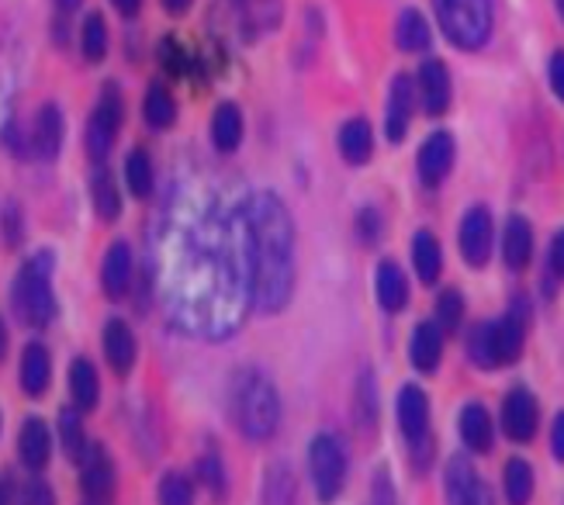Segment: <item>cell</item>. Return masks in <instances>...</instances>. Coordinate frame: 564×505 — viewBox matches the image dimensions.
<instances>
[{"label":"cell","mask_w":564,"mask_h":505,"mask_svg":"<svg viewBox=\"0 0 564 505\" xmlns=\"http://www.w3.org/2000/svg\"><path fill=\"white\" fill-rule=\"evenodd\" d=\"M153 274L166 319L181 332L208 343L236 336L253 308L247 198L181 190L160 219Z\"/></svg>","instance_id":"cell-1"},{"label":"cell","mask_w":564,"mask_h":505,"mask_svg":"<svg viewBox=\"0 0 564 505\" xmlns=\"http://www.w3.org/2000/svg\"><path fill=\"white\" fill-rule=\"evenodd\" d=\"M247 235H250V284L253 308L278 316L294 295V219L274 190H257L247 198Z\"/></svg>","instance_id":"cell-2"},{"label":"cell","mask_w":564,"mask_h":505,"mask_svg":"<svg viewBox=\"0 0 564 505\" xmlns=\"http://www.w3.org/2000/svg\"><path fill=\"white\" fill-rule=\"evenodd\" d=\"M232 422L247 440L263 443L281 426V395L278 384L263 371H239L229 392Z\"/></svg>","instance_id":"cell-3"},{"label":"cell","mask_w":564,"mask_h":505,"mask_svg":"<svg viewBox=\"0 0 564 505\" xmlns=\"http://www.w3.org/2000/svg\"><path fill=\"white\" fill-rule=\"evenodd\" d=\"M53 271L56 256L53 253H35L18 267L11 284V305L24 326H48L56 319V292H53Z\"/></svg>","instance_id":"cell-4"},{"label":"cell","mask_w":564,"mask_h":505,"mask_svg":"<svg viewBox=\"0 0 564 505\" xmlns=\"http://www.w3.org/2000/svg\"><path fill=\"white\" fill-rule=\"evenodd\" d=\"M433 11L447 42L464 53H478L492 39V25H496L492 0H433Z\"/></svg>","instance_id":"cell-5"},{"label":"cell","mask_w":564,"mask_h":505,"mask_svg":"<svg viewBox=\"0 0 564 505\" xmlns=\"http://www.w3.org/2000/svg\"><path fill=\"white\" fill-rule=\"evenodd\" d=\"M395 413H399L402 437L412 447V461L423 471L433 461V437H430V398L420 384H405V388L399 392Z\"/></svg>","instance_id":"cell-6"},{"label":"cell","mask_w":564,"mask_h":505,"mask_svg":"<svg viewBox=\"0 0 564 505\" xmlns=\"http://www.w3.org/2000/svg\"><path fill=\"white\" fill-rule=\"evenodd\" d=\"M347 450L333 437V432H318L308 443V474L318 502H333L343 485H347Z\"/></svg>","instance_id":"cell-7"},{"label":"cell","mask_w":564,"mask_h":505,"mask_svg":"<svg viewBox=\"0 0 564 505\" xmlns=\"http://www.w3.org/2000/svg\"><path fill=\"white\" fill-rule=\"evenodd\" d=\"M121 122H126V101H121V90L115 84H108L97 98V108L90 111V122H87V156L94 163H105L118 142Z\"/></svg>","instance_id":"cell-8"},{"label":"cell","mask_w":564,"mask_h":505,"mask_svg":"<svg viewBox=\"0 0 564 505\" xmlns=\"http://www.w3.org/2000/svg\"><path fill=\"white\" fill-rule=\"evenodd\" d=\"M492 239H496V226H492V215L488 208L475 205L468 208L460 222V256L468 260V267H485L488 256H492Z\"/></svg>","instance_id":"cell-9"},{"label":"cell","mask_w":564,"mask_h":505,"mask_svg":"<svg viewBox=\"0 0 564 505\" xmlns=\"http://www.w3.org/2000/svg\"><path fill=\"white\" fill-rule=\"evenodd\" d=\"M80 488L87 502L108 505L115 498V461L101 443H90L80 461Z\"/></svg>","instance_id":"cell-10"},{"label":"cell","mask_w":564,"mask_h":505,"mask_svg":"<svg viewBox=\"0 0 564 505\" xmlns=\"http://www.w3.org/2000/svg\"><path fill=\"white\" fill-rule=\"evenodd\" d=\"M444 488H447L451 505H496L492 488L485 485L481 474L475 471V464L468 461V457H454V461L447 464Z\"/></svg>","instance_id":"cell-11"},{"label":"cell","mask_w":564,"mask_h":505,"mask_svg":"<svg viewBox=\"0 0 564 505\" xmlns=\"http://www.w3.org/2000/svg\"><path fill=\"white\" fill-rule=\"evenodd\" d=\"M536 422H541V408L527 388H512L502 402V429L509 440L530 443L536 437Z\"/></svg>","instance_id":"cell-12"},{"label":"cell","mask_w":564,"mask_h":505,"mask_svg":"<svg viewBox=\"0 0 564 505\" xmlns=\"http://www.w3.org/2000/svg\"><path fill=\"white\" fill-rule=\"evenodd\" d=\"M454 160H457L454 135H451V132H433V135L423 142V146H420V160H415L423 184H426V187L444 184L447 174L454 171Z\"/></svg>","instance_id":"cell-13"},{"label":"cell","mask_w":564,"mask_h":505,"mask_svg":"<svg viewBox=\"0 0 564 505\" xmlns=\"http://www.w3.org/2000/svg\"><path fill=\"white\" fill-rule=\"evenodd\" d=\"M101 350H105L108 367L118 377H126L135 367V356H139V343H135L132 326L126 319H108L101 329Z\"/></svg>","instance_id":"cell-14"},{"label":"cell","mask_w":564,"mask_h":505,"mask_svg":"<svg viewBox=\"0 0 564 505\" xmlns=\"http://www.w3.org/2000/svg\"><path fill=\"white\" fill-rule=\"evenodd\" d=\"M415 98H420V90H415V80L399 74L391 80V90H388V111H384V132L391 142H402L405 132H409V122H412V111H415Z\"/></svg>","instance_id":"cell-15"},{"label":"cell","mask_w":564,"mask_h":505,"mask_svg":"<svg viewBox=\"0 0 564 505\" xmlns=\"http://www.w3.org/2000/svg\"><path fill=\"white\" fill-rule=\"evenodd\" d=\"M415 90H420V101L426 108V114L440 118L447 114L451 108V98H454V87H451V69L447 63L440 59H426L420 66V80H415Z\"/></svg>","instance_id":"cell-16"},{"label":"cell","mask_w":564,"mask_h":505,"mask_svg":"<svg viewBox=\"0 0 564 505\" xmlns=\"http://www.w3.org/2000/svg\"><path fill=\"white\" fill-rule=\"evenodd\" d=\"M132 274H135V256H132V246L129 243H111L105 250V260H101V292L118 301L129 295L132 287Z\"/></svg>","instance_id":"cell-17"},{"label":"cell","mask_w":564,"mask_h":505,"mask_svg":"<svg viewBox=\"0 0 564 505\" xmlns=\"http://www.w3.org/2000/svg\"><path fill=\"white\" fill-rule=\"evenodd\" d=\"M18 384L29 398H42L53 384V356L42 343H29L18 360Z\"/></svg>","instance_id":"cell-18"},{"label":"cell","mask_w":564,"mask_h":505,"mask_svg":"<svg viewBox=\"0 0 564 505\" xmlns=\"http://www.w3.org/2000/svg\"><path fill=\"white\" fill-rule=\"evenodd\" d=\"M18 457L21 464L29 471H45L48 461H53V432H48V426L42 419H24L21 432H18Z\"/></svg>","instance_id":"cell-19"},{"label":"cell","mask_w":564,"mask_h":505,"mask_svg":"<svg viewBox=\"0 0 564 505\" xmlns=\"http://www.w3.org/2000/svg\"><path fill=\"white\" fill-rule=\"evenodd\" d=\"M63 135H66V125H63L59 105H42L32 122V153L45 163L56 160L63 150Z\"/></svg>","instance_id":"cell-20"},{"label":"cell","mask_w":564,"mask_h":505,"mask_svg":"<svg viewBox=\"0 0 564 505\" xmlns=\"http://www.w3.org/2000/svg\"><path fill=\"white\" fill-rule=\"evenodd\" d=\"M412 367L420 374H433L440 367V360H444V329L436 322H420L412 332Z\"/></svg>","instance_id":"cell-21"},{"label":"cell","mask_w":564,"mask_h":505,"mask_svg":"<svg viewBox=\"0 0 564 505\" xmlns=\"http://www.w3.org/2000/svg\"><path fill=\"white\" fill-rule=\"evenodd\" d=\"M460 440L471 453H488L496 443V426H492V416H488V408L471 402L464 405L460 413Z\"/></svg>","instance_id":"cell-22"},{"label":"cell","mask_w":564,"mask_h":505,"mask_svg":"<svg viewBox=\"0 0 564 505\" xmlns=\"http://www.w3.org/2000/svg\"><path fill=\"white\" fill-rule=\"evenodd\" d=\"M502 256L509 263V271H527L533 260V229L523 215H512L502 232Z\"/></svg>","instance_id":"cell-23"},{"label":"cell","mask_w":564,"mask_h":505,"mask_svg":"<svg viewBox=\"0 0 564 505\" xmlns=\"http://www.w3.org/2000/svg\"><path fill=\"white\" fill-rule=\"evenodd\" d=\"M339 156L350 166H364L375 156V132H371V122H367V118H350V122H343Z\"/></svg>","instance_id":"cell-24"},{"label":"cell","mask_w":564,"mask_h":505,"mask_svg":"<svg viewBox=\"0 0 564 505\" xmlns=\"http://www.w3.org/2000/svg\"><path fill=\"white\" fill-rule=\"evenodd\" d=\"M242 132H247V125H242V111L232 101H223L212 111V146L218 153H226V156L236 153L242 142Z\"/></svg>","instance_id":"cell-25"},{"label":"cell","mask_w":564,"mask_h":505,"mask_svg":"<svg viewBox=\"0 0 564 505\" xmlns=\"http://www.w3.org/2000/svg\"><path fill=\"white\" fill-rule=\"evenodd\" d=\"M69 398L73 408H80V413L97 408V398H101V377H97V367L87 356H77L69 364Z\"/></svg>","instance_id":"cell-26"},{"label":"cell","mask_w":564,"mask_h":505,"mask_svg":"<svg viewBox=\"0 0 564 505\" xmlns=\"http://www.w3.org/2000/svg\"><path fill=\"white\" fill-rule=\"evenodd\" d=\"M375 295H378L384 311H402L409 305V281H405L399 263H391V260L381 263L378 274H375Z\"/></svg>","instance_id":"cell-27"},{"label":"cell","mask_w":564,"mask_h":505,"mask_svg":"<svg viewBox=\"0 0 564 505\" xmlns=\"http://www.w3.org/2000/svg\"><path fill=\"white\" fill-rule=\"evenodd\" d=\"M412 263H415V274H420V281L430 287L440 281V274H444V250H440V239L433 232H415L412 239Z\"/></svg>","instance_id":"cell-28"},{"label":"cell","mask_w":564,"mask_h":505,"mask_svg":"<svg viewBox=\"0 0 564 505\" xmlns=\"http://www.w3.org/2000/svg\"><path fill=\"white\" fill-rule=\"evenodd\" d=\"M433 42V32H430V21L415 11V8H405L399 18H395V45L402 53H426Z\"/></svg>","instance_id":"cell-29"},{"label":"cell","mask_w":564,"mask_h":505,"mask_svg":"<svg viewBox=\"0 0 564 505\" xmlns=\"http://www.w3.org/2000/svg\"><path fill=\"white\" fill-rule=\"evenodd\" d=\"M142 118H145V125H150L153 132L174 129V122H177V101H174V94H170V87L153 84L150 90H145Z\"/></svg>","instance_id":"cell-30"},{"label":"cell","mask_w":564,"mask_h":505,"mask_svg":"<svg viewBox=\"0 0 564 505\" xmlns=\"http://www.w3.org/2000/svg\"><path fill=\"white\" fill-rule=\"evenodd\" d=\"M523 343H527V322L523 316H509L496 322V360L502 364H517L523 356Z\"/></svg>","instance_id":"cell-31"},{"label":"cell","mask_w":564,"mask_h":505,"mask_svg":"<svg viewBox=\"0 0 564 505\" xmlns=\"http://www.w3.org/2000/svg\"><path fill=\"white\" fill-rule=\"evenodd\" d=\"M126 187L139 201L153 198V190H156V166H153V156L145 153L142 146H135L126 156Z\"/></svg>","instance_id":"cell-32"},{"label":"cell","mask_w":564,"mask_h":505,"mask_svg":"<svg viewBox=\"0 0 564 505\" xmlns=\"http://www.w3.org/2000/svg\"><path fill=\"white\" fill-rule=\"evenodd\" d=\"M502 488L509 505H530L533 498V468L523 461V457H512V461L502 468Z\"/></svg>","instance_id":"cell-33"},{"label":"cell","mask_w":564,"mask_h":505,"mask_svg":"<svg viewBox=\"0 0 564 505\" xmlns=\"http://www.w3.org/2000/svg\"><path fill=\"white\" fill-rule=\"evenodd\" d=\"M354 416L364 432H371L378 426V381L371 371H360L357 377V398H354Z\"/></svg>","instance_id":"cell-34"},{"label":"cell","mask_w":564,"mask_h":505,"mask_svg":"<svg viewBox=\"0 0 564 505\" xmlns=\"http://www.w3.org/2000/svg\"><path fill=\"white\" fill-rule=\"evenodd\" d=\"M90 198H94V211L101 222H118L121 215V195L115 187V177L108 171H97L90 180Z\"/></svg>","instance_id":"cell-35"},{"label":"cell","mask_w":564,"mask_h":505,"mask_svg":"<svg viewBox=\"0 0 564 505\" xmlns=\"http://www.w3.org/2000/svg\"><path fill=\"white\" fill-rule=\"evenodd\" d=\"M59 440H63V450L69 461H84V453H87V432H84V413L80 408H63L59 413Z\"/></svg>","instance_id":"cell-36"},{"label":"cell","mask_w":564,"mask_h":505,"mask_svg":"<svg viewBox=\"0 0 564 505\" xmlns=\"http://www.w3.org/2000/svg\"><path fill=\"white\" fill-rule=\"evenodd\" d=\"M299 498V485L288 464H274L263 477V505H294Z\"/></svg>","instance_id":"cell-37"},{"label":"cell","mask_w":564,"mask_h":505,"mask_svg":"<svg viewBox=\"0 0 564 505\" xmlns=\"http://www.w3.org/2000/svg\"><path fill=\"white\" fill-rule=\"evenodd\" d=\"M80 50L87 63H101L108 56V25L101 14H87L80 29Z\"/></svg>","instance_id":"cell-38"},{"label":"cell","mask_w":564,"mask_h":505,"mask_svg":"<svg viewBox=\"0 0 564 505\" xmlns=\"http://www.w3.org/2000/svg\"><path fill=\"white\" fill-rule=\"evenodd\" d=\"M468 353H471L475 364L485 367V371L499 367V360H496V322H481V326L471 329Z\"/></svg>","instance_id":"cell-39"},{"label":"cell","mask_w":564,"mask_h":505,"mask_svg":"<svg viewBox=\"0 0 564 505\" xmlns=\"http://www.w3.org/2000/svg\"><path fill=\"white\" fill-rule=\"evenodd\" d=\"M156 505H194V485H191V477H184L177 471L163 474L160 485H156Z\"/></svg>","instance_id":"cell-40"},{"label":"cell","mask_w":564,"mask_h":505,"mask_svg":"<svg viewBox=\"0 0 564 505\" xmlns=\"http://www.w3.org/2000/svg\"><path fill=\"white\" fill-rule=\"evenodd\" d=\"M460 319H464V298L457 292H444L436 301V326L444 332H457Z\"/></svg>","instance_id":"cell-41"},{"label":"cell","mask_w":564,"mask_h":505,"mask_svg":"<svg viewBox=\"0 0 564 505\" xmlns=\"http://www.w3.org/2000/svg\"><path fill=\"white\" fill-rule=\"evenodd\" d=\"M250 25L263 29H274L281 21V0H250Z\"/></svg>","instance_id":"cell-42"},{"label":"cell","mask_w":564,"mask_h":505,"mask_svg":"<svg viewBox=\"0 0 564 505\" xmlns=\"http://www.w3.org/2000/svg\"><path fill=\"white\" fill-rule=\"evenodd\" d=\"M21 505H56V492L48 481L42 477H32L21 485Z\"/></svg>","instance_id":"cell-43"},{"label":"cell","mask_w":564,"mask_h":505,"mask_svg":"<svg viewBox=\"0 0 564 505\" xmlns=\"http://www.w3.org/2000/svg\"><path fill=\"white\" fill-rule=\"evenodd\" d=\"M198 471H202V481H205V485H208L212 492H218V495L226 492V468H223V461H218V453L202 457Z\"/></svg>","instance_id":"cell-44"},{"label":"cell","mask_w":564,"mask_h":505,"mask_svg":"<svg viewBox=\"0 0 564 505\" xmlns=\"http://www.w3.org/2000/svg\"><path fill=\"white\" fill-rule=\"evenodd\" d=\"M160 63L170 69V74H187V53L181 50V45L174 42V39H166L163 45H160Z\"/></svg>","instance_id":"cell-45"},{"label":"cell","mask_w":564,"mask_h":505,"mask_svg":"<svg viewBox=\"0 0 564 505\" xmlns=\"http://www.w3.org/2000/svg\"><path fill=\"white\" fill-rule=\"evenodd\" d=\"M371 505H399L395 498V485H391L388 471H378L371 481Z\"/></svg>","instance_id":"cell-46"},{"label":"cell","mask_w":564,"mask_h":505,"mask_svg":"<svg viewBox=\"0 0 564 505\" xmlns=\"http://www.w3.org/2000/svg\"><path fill=\"white\" fill-rule=\"evenodd\" d=\"M357 232H360L364 243H378V235H381V215L375 208H364L360 219H357Z\"/></svg>","instance_id":"cell-47"},{"label":"cell","mask_w":564,"mask_h":505,"mask_svg":"<svg viewBox=\"0 0 564 505\" xmlns=\"http://www.w3.org/2000/svg\"><path fill=\"white\" fill-rule=\"evenodd\" d=\"M0 229H4V243L18 246V239H21V215H18L14 205H8L4 215H0Z\"/></svg>","instance_id":"cell-48"},{"label":"cell","mask_w":564,"mask_h":505,"mask_svg":"<svg viewBox=\"0 0 564 505\" xmlns=\"http://www.w3.org/2000/svg\"><path fill=\"white\" fill-rule=\"evenodd\" d=\"M547 74H551V90H554V98L564 105V53H554V56H551V69H547Z\"/></svg>","instance_id":"cell-49"},{"label":"cell","mask_w":564,"mask_h":505,"mask_svg":"<svg viewBox=\"0 0 564 505\" xmlns=\"http://www.w3.org/2000/svg\"><path fill=\"white\" fill-rule=\"evenodd\" d=\"M551 453H554V461L564 464V413H557L554 429H551Z\"/></svg>","instance_id":"cell-50"},{"label":"cell","mask_w":564,"mask_h":505,"mask_svg":"<svg viewBox=\"0 0 564 505\" xmlns=\"http://www.w3.org/2000/svg\"><path fill=\"white\" fill-rule=\"evenodd\" d=\"M0 505H21V488L8 474H0Z\"/></svg>","instance_id":"cell-51"},{"label":"cell","mask_w":564,"mask_h":505,"mask_svg":"<svg viewBox=\"0 0 564 505\" xmlns=\"http://www.w3.org/2000/svg\"><path fill=\"white\" fill-rule=\"evenodd\" d=\"M551 271L557 277H564V229L554 235V243H551Z\"/></svg>","instance_id":"cell-52"},{"label":"cell","mask_w":564,"mask_h":505,"mask_svg":"<svg viewBox=\"0 0 564 505\" xmlns=\"http://www.w3.org/2000/svg\"><path fill=\"white\" fill-rule=\"evenodd\" d=\"M111 4H115V11H118L121 18H135L139 8H142V0H111Z\"/></svg>","instance_id":"cell-53"},{"label":"cell","mask_w":564,"mask_h":505,"mask_svg":"<svg viewBox=\"0 0 564 505\" xmlns=\"http://www.w3.org/2000/svg\"><path fill=\"white\" fill-rule=\"evenodd\" d=\"M160 4H163V8H166L170 14L177 18V14H184V11H187V8L194 4V0H160Z\"/></svg>","instance_id":"cell-54"},{"label":"cell","mask_w":564,"mask_h":505,"mask_svg":"<svg viewBox=\"0 0 564 505\" xmlns=\"http://www.w3.org/2000/svg\"><path fill=\"white\" fill-rule=\"evenodd\" d=\"M8 343H11V336H8V322L0 319V360L8 356Z\"/></svg>","instance_id":"cell-55"},{"label":"cell","mask_w":564,"mask_h":505,"mask_svg":"<svg viewBox=\"0 0 564 505\" xmlns=\"http://www.w3.org/2000/svg\"><path fill=\"white\" fill-rule=\"evenodd\" d=\"M56 8H59L63 14H69V11H77V8H80V0H56Z\"/></svg>","instance_id":"cell-56"},{"label":"cell","mask_w":564,"mask_h":505,"mask_svg":"<svg viewBox=\"0 0 564 505\" xmlns=\"http://www.w3.org/2000/svg\"><path fill=\"white\" fill-rule=\"evenodd\" d=\"M554 8H557V14H561V21H564V0H554Z\"/></svg>","instance_id":"cell-57"},{"label":"cell","mask_w":564,"mask_h":505,"mask_svg":"<svg viewBox=\"0 0 564 505\" xmlns=\"http://www.w3.org/2000/svg\"><path fill=\"white\" fill-rule=\"evenodd\" d=\"M87 505H94V502H87Z\"/></svg>","instance_id":"cell-58"}]
</instances>
